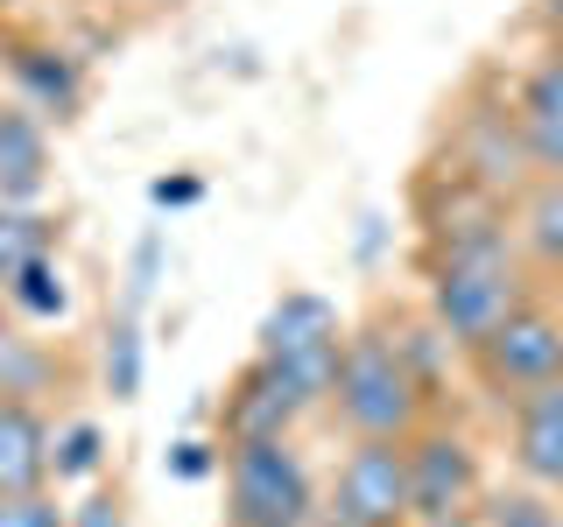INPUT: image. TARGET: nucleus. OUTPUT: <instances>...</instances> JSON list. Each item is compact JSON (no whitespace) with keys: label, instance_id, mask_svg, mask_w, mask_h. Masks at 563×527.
<instances>
[{"label":"nucleus","instance_id":"4be33fe9","mask_svg":"<svg viewBox=\"0 0 563 527\" xmlns=\"http://www.w3.org/2000/svg\"><path fill=\"white\" fill-rule=\"evenodd\" d=\"M106 394L113 401H141V324L120 316L106 330Z\"/></svg>","mask_w":563,"mask_h":527},{"label":"nucleus","instance_id":"f8f14e48","mask_svg":"<svg viewBox=\"0 0 563 527\" xmlns=\"http://www.w3.org/2000/svg\"><path fill=\"white\" fill-rule=\"evenodd\" d=\"M8 70H14V85H22V105H35L43 120H78L85 70H78L70 49H57V43H14Z\"/></svg>","mask_w":563,"mask_h":527},{"label":"nucleus","instance_id":"423d86ee","mask_svg":"<svg viewBox=\"0 0 563 527\" xmlns=\"http://www.w3.org/2000/svg\"><path fill=\"white\" fill-rule=\"evenodd\" d=\"M409 500H416V527L437 520H472V506L486 500V471H479V444L451 422H422L409 436Z\"/></svg>","mask_w":563,"mask_h":527},{"label":"nucleus","instance_id":"4468645a","mask_svg":"<svg viewBox=\"0 0 563 527\" xmlns=\"http://www.w3.org/2000/svg\"><path fill=\"white\" fill-rule=\"evenodd\" d=\"M70 386V359L49 338H35V324H0V394L8 401H49Z\"/></svg>","mask_w":563,"mask_h":527},{"label":"nucleus","instance_id":"b1692460","mask_svg":"<svg viewBox=\"0 0 563 527\" xmlns=\"http://www.w3.org/2000/svg\"><path fill=\"white\" fill-rule=\"evenodd\" d=\"M70 527H128V492L120 485H85V500L70 506Z\"/></svg>","mask_w":563,"mask_h":527},{"label":"nucleus","instance_id":"7ed1b4c3","mask_svg":"<svg viewBox=\"0 0 563 527\" xmlns=\"http://www.w3.org/2000/svg\"><path fill=\"white\" fill-rule=\"evenodd\" d=\"M219 471H225V527H310L317 520V485L289 436L225 444Z\"/></svg>","mask_w":563,"mask_h":527},{"label":"nucleus","instance_id":"f257e3e1","mask_svg":"<svg viewBox=\"0 0 563 527\" xmlns=\"http://www.w3.org/2000/svg\"><path fill=\"white\" fill-rule=\"evenodd\" d=\"M422 268H430L422 310H430L437 330L457 345V359H472L528 295H542V274L521 260L507 218H486V225H465V233H451V239H430Z\"/></svg>","mask_w":563,"mask_h":527},{"label":"nucleus","instance_id":"6ab92c4d","mask_svg":"<svg viewBox=\"0 0 563 527\" xmlns=\"http://www.w3.org/2000/svg\"><path fill=\"white\" fill-rule=\"evenodd\" d=\"M8 310L22 316V324H57V316L70 310V281H64V268H57V254H35L29 268L14 274Z\"/></svg>","mask_w":563,"mask_h":527},{"label":"nucleus","instance_id":"cd10ccee","mask_svg":"<svg viewBox=\"0 0 563 527\" xmlns=\"http://www.w3.org/2000/svg\"><path fill=\"white\" fill-rule=\"evenodd\" d=\"M556 289H563V268H556Z\"/></svg>","mask_w":563,"mask_h":527},{"label":"nucleus","instance_id":"aec40b11","mask_svg":"<svg viewBox=\"0 0 563 527\" xmlns=\"http://www.w3.org/2000/svg\"><path fill=\"white\" fill-rule=\"evenodd\" d=\"M106 471V429L99 422H57V444H49V479L57 485H92Z\"/></svg>","mask_w":563,"mask_h":527},{"label":"nucleus","instance_id":"39448f33","mask_svg":"<svg viewBox=\"0 0 563 527\" xmlns=\"http://www.w3.org/2000/svg\"><path fill=\"white\" fill-rule=\"evenodd\" d=\"M472 373H479V386L500 408L521 401V394H536V386H550V380H563V303L528 295V303L472 351Z\"/></svg>","mask_w":563,"mask_h":527},{"label":"nucleus","instance_id":"a211bd4d","mask_svg":"<svg viewBox=\"0 0 563 527\" xmlns=\"http://www.w3.org/2000/svg\"><path fill=\"white\" fill-rule=\"evenodd\" d=\"M331 330H345L339 324V310L324 303V295H310V289H289L282 303L268 310V324H261V351H275V345H303V338H331Z\"/></svg>","mask_w":563,"mask_h":527},{"label":"nucleus","instance_id":"ddd939ff","mask_svg":"<svg viewBox=\"0 0 563 527\" xmlns=\"http://www.w3.org/2000/svg\"><path fill=\"white\" fill-rule=\"evenodd\" d=\"M507 233H515L521 260L536 274L563 268V183L556 176H528L515 198H507Z\"/></svg>","mask_w":563,"mask_h":527},{"label":"nucleus","instance_id":"412c9836","mask_svg":"<svg viewBox=\"0 0 563 527\" xmlns=\"http://www.w3.org/2000/svg\"><path fill=\"white\" fill-rule=\"evenodd\" d=\"M486 527H563L556 514V492H542V485H500V492H486Z\"/></svg>","mask_w":563,"mask_h":527},{"label":"nucleus","instance_id":"bb28decb","mask_svg":"<svg viewBox=\"0 0 563 527\" xmlns=\"http://www.w3.org/2000/svg\"><path fill=\"white\" fill-rule=\"evenodd\" d=\"M155 204H198V183H190V176H163V183H155Z\"/></svg>","mask_w":563,"mask_h":527},{"label":"nucleus","instance_id":"393cba45","mask_svg":"<svg viewBox=\"0 0 563 527\" xmlns=\"http://www.w3.org/2000/svg\"><path fill=\"white\" fill-rule=\"evenodd\" d=\"M219 457H225V444H198V436H190V444H176L169 471L176 479H205V471H219Z\"/></svg>","mask_w":563,"mask_h":527},{"label":"nucleus","instance_id":"a878e982","mask_svg":"<svg viewBox=\"0 0 563 527\" xmlns=\"http://www.w3.org/2000/svg\"><path fill=\"white\" fill-rule=\"evenodd\" d=\"M528 155H536V176H556V183H563V127L528 134Z\"/></svg>","mask_w":563,"mask_h":527},{"label":"nucleus","instance_id":"9b49d317","mask_svg":"<svg viewBox=\"0 0 563 527\" xmlns=\"http://www.w3.org/2000/svg\"><path fill=\"white\" fill-rule=\"evenodd\" d=\"M49 190V127L22 99L0 105V204H35Z\"/></svg>","mask_w":563,"mask_h":527},{"label":"nucleus","instance_id":"5701e85b","mask_svg":"<svg viewBox=\"0 0 563 527\" xmlns=\"http://www.w3.org/2000/svg\"><path fill=\"white\" fill-rule=\"evenodd\" d=\"M0 527H70V506L57 492H0Z\"/></svg>","mask_w":563,"mask_h":527},{"label":"nucleus","instance_id":"f03ea898","mask_svg":"<svg viewBox=\"0 0 563 527\" xmlns=\"http://www.w3.org/2000/svg\"><path fill=\"white\" fill-rule=\"evenodd\" d=\"M331 415L345 422V436H395V444L430 422V386H422V373L395 351V338L380 324L345 330Z\"/></svg>","mask_w":563,"mask_h":527},{"label":"nucleus","instance_id":"2eb2a0df","mask_svg":"<svg viewBox=\"0 0 563 527\" xmlns=\"http://www.w3.org/2000/svg\"><path fill=\"white\" fill-rule=\"evenodd\" d=\"M339 351H345V330L303 338V345H275V351H261V359H268L275 380L289 386L296 415H317V408H331V386H339Z\"/></svg>","mask_w":563,"mask_h":527},{"label":"nucleus","instance_id":"9d476101","mask_svg":"<svg viewBox=\"0 0 563 527\" xmlns=\"http://www.w3.org/2000/svg\"><path fill=\"white\" fill-rule=\"evenodd\" d=\"M219 429H225V444H246V436H289L296 429V401H289V386L275 380V366L261 359V351L240 366L233 394L219 401Z\"/></svg>","mask_w":563,"mask_h":527},{"label":"nucleus","instance_id":"1a4fd4ad","mask_svg":"<svg viewBox=\"0 0 563 527\" xmlns=\"http://www.w3.org/2000/svg\"><path fill=\"white\" fill-rule=\"evenodd\" d=\"M49 444H57V422L43 401H8L0 394V492H43L49 479Z\"/></svg>","mask_w":563,"mask_h":527},{"label":"nucleus","instance_id":"20e7f679","mask_svg":"<svg viewBox=\"0 0 563 527\" xmlns=\"http://www.w3.org/2000/svg\"><path fill=\"white\" fill-rule=\"evenodd\" d=\"M310 527H416L409 500V436H352L324 506Z\"/></svg>","mask_w":563,"mask_h":527},{"label":"nucleus","instance_id":"f3484780","mask_svg":"<svg viewBox=\"0 0 563 527\" xmlns=\"http://www.w3.org/2000/svg\"><path fill=\"white\" fill-rule=\"evenodd\" d=\"M515 113H521V127H528V134L563 127V43H550L536 64L521 70V85H515Z\"/></svg>","mask_w":563,"mask_h":527},{"label":"nucleus","instance_id":"dca6fc26","mask_svg":"<svg viewBox=\"0 0 563 527\" xmlns=\"http://www.w3.org/2000/svg\"><path fill=\"white\" fill-rule=\"evenodd\" d=\"M35 254H57V233L35 204H0V303H8L14 274L29 268Z\"/></svg>","mask_w":563,"mask_h":527},{"label":"nucleus","instance_id":"0eeeda50","mask_svg":"<svg viewBox=\"0 0 563 527\" xmlns=\"http://www.w3.org/2000/svg\"><path fill=\"white\" fill-rule=\"evenodd\" d=\"M451 169L472 176L493 198H515L528 176H536V155H528V127H521L515 99H486V105H465V113H457Z\"/></svg>","mask_w":563,"mask_h":527},{"label":"nucleus","instance_id":"6e6552de","mask_svg":"<svg viewBox=\"0 0 563 527\" xmlns=\"http://www.w3.org/2000/svg\"><path fill=\"white\" fill-rule=\"evenodd\" d=\"M500 415H507V464H515V479L563 492V380L507 401Z\"/></svg>","mask_w":563,"mask_h":527}]
</instances>
